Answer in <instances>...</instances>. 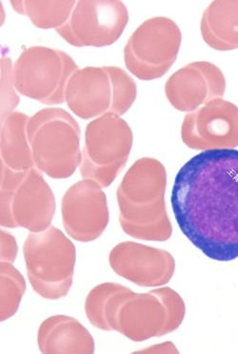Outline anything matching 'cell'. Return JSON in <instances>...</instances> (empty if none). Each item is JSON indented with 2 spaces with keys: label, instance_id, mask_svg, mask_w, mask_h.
I'll use <instances>...</instances> for the list:
<instances>
[{
  "label": "cell",
  "instance_id": "cell-1",
  "mask_svg": "<svg viewBox=\"0 0 238 354\" xmlns=\"http://www.w3.org/2000/svg\"><path fill=\"white\" fill-rule=\"evenodd\" d=\"M172 208L186 239L210 259L238 258V151H204L177 173Z\"/></svg>",
  "mask_w": 238,
  "mask_h": 354
},
{
  "label": "cell",
  "instance_id": "cell-2",
  "mask_svg": "<svg viewBox=\"0 0 238 354\" xmlns=\"http://www.w3.org/2000/svg\"><path fill=\"white\" fill-rule=\"evenodd\" d=\"M166 188V169L158 159L139 158L131 165L116 192L119 223L126 234L146 241L171 239Z\"/></svg>",
  "mask_w": 238,
  "mask_h": 354
},
{
  "label": "cell",
  "instance_id": "cell-3",
  "mask_svg": "<svg viewBox=\"0 0 238 354\" xmlns=\"http://www.w3.org/2000/svg\"><path fill=\"white\" fill-rule=\"evenodd\" d=\"M35 165L53 179L75 174L82 160L77 121L62 108H45L27 126Z\"/></svg>",
  "mask_w": 238,
  "mask_h": 354
},
{
  "label": "cell",
  "instance_id": "cell-4",
  "mask_svg": "<svg viewBox=\"0 0 238 354\" xmlns=\"http://www.w3.org/2000/svg\"><path fill=\"white\" fill-rule=\"evenodd\" d=\"M136 95V81L122 68L86 67L71 77L65 101L78 118L91 120L106 113L125 115L135 103Z\"/></svg>",
  "mask_w": 238,
  "mask_h": 354
},
{
  "label": "cell",
  "instance_id": "cell-5",
  "mask_svg": "<svg viewBox=\"0 0 238 354\" xmlns=\"http://www.w3.org/2000/svg\"><path fill=\"white\" fill-rule=\"evenodd\" d=\"M28 279L40 297L49 300L65 297L75 274L77 250L60 229L31 232L24 245Z\"/></svg>",
  "mask_w": 238,
  "mask_h": 354
},
{
  "label": "cell",
  "instance_id": "cell-6",
  "mask_svg": "<svg viewBox=\"0 0 238 354\" xmlns=\"http://www.w3.org/2000/svg\"><path fill=\"white\" fill-rule=\"evenodd\" d=\"M42 174L37 167L15 171L1 166L2 227L40 232L51 226L57 204Z\"/></svg>",
  "mask_w": 238,
  "mask_h": 354
},
{
  "label": "cell",
  "instance_id": "cell-7",
  "mask_svg": "<svg viewBox=\"0 0 238 354\" xmlns=\"http://www.w3.org/2000/svg\"><path fill=\"white\" fill-rule=\"evenodd\" d=\"M133 142V131L120 116L106 113L91 121L86 127L81 176L108 188L126 166Z\"/></svg>",
  "mask_w": 238,
  "mask_h": 354
},
{
  "label": "cell",
  "instance_id": "cell-8",
  "mask_svg": "<svg viewBox=\"0 0 238 354\" xmlns=\"http://www.w3.org/2000/svg\"><path fill=\"white\" fill-rule=\"evenodd\" d=\"M78 69L75 60L63 50L30 47L12 67L14 86L20 95L42 104H63L68 82Z\"/></svg>",
  "mask_w": 238,
  "mask_h": 354
},
{
  "label": "cell",
  "instance_id": "cell-9",
  "mask_svg": "<svg viewBox=\"0 0 238 354\" xmlns=\"http://www.w3.org/2000/svg\"><path fill=\"white\" fill-rule=\"evenodd\" d=\"M181 41V29L174 20L152 17L134 32L124 48L126 67L138 80H158L176 62Z\"/></svg>",
  "mask_w": 238,
  "mask_h": 354
},
{
  "label": "cell",
  "instance_id": "cell-10",
  "mask_svg": "<svg viewBox=\"0 0 238 354\" xmlns=\"http://www.w3.org/2000/svg\"><path fill=\"white\" fill-rule=\"evenodd\" d=\"M129 22L121 1H77L70 19L57 34L72 46L101 48L118 41Z\"/></svg>",
  "mask_w": 238,
  "mask_h": 354
},
{
  "label": "cell",
  "instance_id": "cell-11",
  "mask_svg": "<svg viewBox=\"0 0 238 354\" xmlns=\"http://www.w3.org/2000/svg\"><path fill=\"white\" fill-rule=\"evenodd\" d=\"M181 138L192 150H227L238 147V107L217 98L185 116Z\"/></svg>",
  "mask_w": 238,
  "mask_h": 354
},
{
  "label": "cell",
  "instance_id": "cell-12",
  "mask_svg": "<svg viewBox=\"0 0 238 354\" xmlns=\"http://www.w3.org/2000/svg\"><path fill=\"white\" fill-rule=\"evenodd\" d=\"M102 189L92 179H83L71 186L63 196V226L75 241H95L107 229L110 212Z\"/></svg>",
  "mask_w": 238,
  "mask_h": 354
},
{
  "label": "cell",
  "instance_id": "cell-13",
  "mask_svg": "<svg viewBox=\"0 0 238 354\" xmlns=\"http://www.w3.org/2000/svg\"><path fill=\"white\" fill-rule=\"evenodd\" d=\"M168 313L153 292L136 293L130 290L113 303L110 313L111 330L134 342H143L167 335Z\"/></svg>",
  "mask_w": 238,
  "mask_h": 354
},
{
  "label": "cell",
  "instance_id": "cell-14",
  "mask_svg": "<svg viewBox=\"0 0 238 354\" xmlns=\"http://www.w3.org/2000/svg\"><path fill=\"white\" fill-rule=\"evenodd\" d=\"M109 263L119 277L144 288L165 285L176 272V261L169 252L131 241L116 245Z\"/></svg>",
  "mask_w": 238,
  "mask_h": 354
},
{
  "label": "cell",
  "instance_id": "cell-15",
  "mask_svg": "<svg viewBox=\"0 0 238 354\" xmlns=\"http://www.w3.org/2000/svg\"><path fill=\"white\" fill-rule=\"evenodd\" d=\"M226 80L217 66L208 62L190 63L167 80V100L181 112L192 113L210 101L222 98Z\"/></svg>",
  "mask_w": 238,
  "mask_h": 354
},
{
  "label": "cell",
  "instance_id": "cell-16",
  "mask_svg": "<svg viewBox=\"0 0 238 354\" xmlns=\"http://www.w3.org/2000/svg\"><path fill=\"white\" fill-rule=\"evenodd\" d=\"M42 353H93L95 340L87 328L75 318L54 315L43 321L37 333Z\"/></svg>",
  "mask_w": 238,
  "mask_h": 354
},
{
  "label": "cell",
  "instance_id": "cell-17",
  "mask_svg": "<svg viewBox=\"0 0 238 354\" xmlns=\"http://www.w3.org/2000/svg\"><path fill=\"white\" fill-rule=\"evenodd\" d=\"M200 31L208 46L227 52L238 48V1H214L203 12Z\"/></svg>",
  "mask_w": 238,
  "mask_h": 354
},
{
  "label": "cell",
  "instance_id": "cell-18",
  "mask_svg": "<svg viewBox=\"0 0 238 354\" xmlns=\"http://www.w3.org/2000/svg\"><path fill=\"white\" fill-rule=\"evenodd\" d=\"M30 118L24 113L12 112L1 126V166L15 171L35 168L27 126Z\"/></svg>",
  "mask_w": 238,
  "mask_h": 354
},
{
  "label": "cell",
  "instance_id": "cell-19",
  "mask_svg": "<svg viewBox=\"0 0 238 354\" xmlns=\"http://www.w3.org/2000/svg\"><path fill=\"white\" fill-rule=\"evenodd\" d=\"M77 1H11L15 11L39 29H58L70 19Z\"/></svg>",
  "mask_w": 238,
  "mask_h": 354
},
{
  "label": "cell",
  "instance_id": "cell-20",
  "mask_svg": "<svg viewBox=\"0 0 238 354\" xmlns=\"http://www.w3.org/2000/svg\"><path fill=\"white\" fill-rule=\"evenodd\" d=\"M129 290V288L113 282L102 283L91 290L85 301V313L93 327L113 331L110 325L111 307L120 295Z\"/></svg>",
  "mask_w": 238,
  "mask_h": 354
},
{
  "label": "cell",
  "instance_id": "cell-21",
  "mask_svg": "<svg viewBox=\"0 0 238 354\" xmlns=\"http://www.w3.org/2000/svg\"><path fill=\"white\" fill-rule=\"evenodd\" d=\"M25 290L26 281L21 272L11 263L1 262V322L16 315Z\"/></svg>",
  "mask_w": 238,
  "mask_h": 354
},
{
  "label": "cell",
  "instance_id": "cell-22",
  "mask_svg": "<svg viewBox=\"0 0 238 354\" xmlns=\"http://www.w3.org/2000/svg\"><path fill=\"white\" fill-rule=\"evenodd\" d=\"M154 295L161 298L163 304L165 305L167 313H168V324H167V335L174 333L181 327L183 322L185 313H186V306L181 295L176 290L171 288L164 287L152 290Z\"/></svg>",
  "mask_w": 238,
  "mask_h": 354
},
{
  "label": "cell",
  "instance_id": "cell-23",
  "mask_svg": "<svg viewBox=\"0 0 238 354\" xmlns=\"http://www.w3.org/2000/svg\"><path fill=\"white\" fill-rule=\"evenodd\" d=\"M19 248L14 235L6 230H1V262L14 264L16 260Z\"/></svg>",
  "mask_w": 238,
  "mask_h": 354
},
{
  "label": "cell",
  "instance_id": "cell-24",
  "mask_svg": "<svg viewBox=\"0 0 238 354\" xmlns=\"http://www.w3.org/2000/svg\"><path fill=\"white\" fill-rule=\"evenodd\" d=\"M134 353H179L176 346L173 342H167L158 344V345L151 346L149 348H143Z\"/></svg>",
  "mask_w": 238,
  "mask_h": 354
}]
</instances>
